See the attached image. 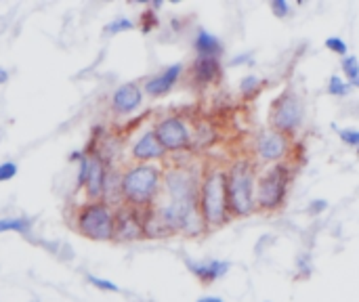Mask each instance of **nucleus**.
Listing matches in <instances>:
<instances>
[{
  "label": "nucleus",
  "mask_w": 359,
  "mask_h": 302,
  "mask_svg": "<svg viewBox=\"0 0 359 302\" xmlns=\"http://www.w3.org/2000/svg\"><path fill=\"white\" fill-rule=\"evenodd\" d=\"M292 141L290 137L265 128L261 132L255 135V143H252V160L257 164H280V162H290V153H292Z\"/></svg>",
  "instance_id": "obj_7"
},
{
  "label": "nucleus",
  "mask_w": 359,
  "mask_h": 302,
  "mask_svg": "<svg viewBox=\"0 0 359 302\" xmlns=\"http://www.w3.org/2000/svg\"><path fill=\"white\" fill-rule=\"evenodd\" d=\"M269 11L273 13V17L286 19V17L292 13V6H290L288 0H271V2H269Z\"/></svg>",
  "instance_id": "obj_27"
},
{
  "label": "nucleus",
  "mask_w": 359,
  "mask_h": 302,
  "mask_svg": "<svg viewBox=\"0 0 359 302\" xmlns=\"http://www.w3.org/2000/svg\"><path fill=\"white\" fill-rule=\"evenodd\" d=\"M183 69H185V67H183V63L166 65L162 71H158L156 76H151V78H147V80H145V84H143L145 92H147L149 97H154V99L168 95V92L175 88V84L179 82V78L183 76Z\"/></svg>",
  "instance_id": "obj_13"
},
{
  "label": "nucleus",
  "mask_w": 359,
  "mask_h": 302,
  "mask_svg": "<svg viewBox=\"0 0 359 302\" xmlns=\"http://www.w3.org/2000/svg\"><path fill=\"white\" fill-rule=\"evenodd\" d=\"M17 177V164L15 162H2L0 164V183L11 181Z\"/></svg>",
  "instance_id": "obj_30"
},
{
  "label": "nucleus",
  "mask_w": 359,
  "mask_h": 302,
  "mask_svg": "<svg viewBox=\"0 0 359 302\" xmlns=\"http://www.w3.org/2000/svg\"><path fill=\"white\" fill-rule=\"evenodd\" d=\"M265 302H269V301H265Z\"/></svg>",
  "instance_id": "obj_34"
},
{
  "label": "nucleus",
  "mask_w": 359,
  "mask_h": 302,
  "mask_svg": "<svg viewBox=\"0 0 359 302\" xmlns=\"http://www.w3.org/2000/svg\"><path fill=\"white\" fill-rule=\"evenodd\" d=\"M341 69H343V78L351 84V88H359V59L355 55H347L345 59H341Z\"/></svg>",
  "instance_id": "obj_21"
},
{
  "label": "nucleus",
  "mask_w": 359,
  "mask_h": 302,
  "mask_svg": "<svg viewBox=\"0 0 359 302\" xmlns=\"http://www.w3.org/2000/svg\"><path fill=\"white\" fill-rule=\"evenodd\" d=\"M32 227H34V219H29V217H4V219H0V233L29 235Z\"/></svg>",
  "instance_id": "obj_18"
},
{
  "label": "nucleus",
  "mask_w": 359,
  "mask_h": 302,
  "mask_svg": "<svg viewBox=\"0 0 359 302\" xmlns=\"http://www.w3.org/2000/svg\"><path fill=\"white\" fill-rule=\"evenodd\" d=\"M185 267L189 269V273L202 284V286H212L215 282L223 280L229 269L231 263L229 261H219V259H208V261H194V259H183Z\"/></svg>",
  "instance_id": "obj_12"
},
{
  "label": "nucleus",
  "mask_w": 359,
  "mask_h": 302,
  "mask_svg": "<svg viewBox=\"0 0 359 302\" xmlns=\"http://www.w3.org/2000/svg\"><path fill=\"white\" fill-rule=\"evenodd\" d=\"M297 269H299V280H309L311 273H313V259L309 252H301L297 256Z\"/></svg>",
  "instance_id": "obj_23"
},
{
  "label": "nucleus",
  "mask_w": 359,
  "mask_h": 302,
  "mask_svg": "<svg viewBox=\"0 0 359 302\" xmlns=\"http://www.w3.org/2000/svg\"><path fill=\"white\" fill-rule=\"evenodd\" d=\"M255 63V50H242L231 57L229 65L231 67H242V65H252Z\"/></svg>",
  "instance_id": "obj_28"
},
{
  "label": "nucleus",
  "mask_w": 359,
  "mask_h": 302,
  "mask_svg": "<svg viewBox=\"0 0 359 302\" xmlns=\"http://www.w3.org/2000/svg\"><path fill=\"white\" fill-rule=\"evenodd\" d=\"M133 27H135V21H130L128 17L120 15V17L111 19V21L103 27V32H105V36H116V34H122V32H130Z\"/></svg>",
  "instance_id": "obj_22"
},
{
  "label": "nucleus",
  "mask_w": 359,
  "mask_h": 302,
  "mask_svg": "<svg viewBox=\"0 0 359 302\" xmlns=\"http://www.w3.org/2000/svg\"><path fill=\"white\" fill-rule=\"evenodd\" d=\"M194 50H196V57H212V59H221L223 53H225V46H223V40L219 36H215L212 32L200 27L196 38H194Z\"/></svg>",
  "instance_id": "obj_17"
},
{
  "label": "nucleus",
  "mask_w": 359,
  "mask_h": 302,
  "mask_svg": "<svg viewBox=\"0 0 359 302\" xmlns=\"http://www.w3.org/2000/svg\"><path fill=\"white\" fill-rule=\"evenodd\" d=\"M86 282H88L93 288L101 290V292H109V294H120V292H122L120 286H116V284L109 282V280H101V277H97V275H86Z\"/></svg>",
  "instance_id": "obj_25"
},
{
  "label": "nucleus",
  "mask_w": 359,
  "mask_h": 302,
  "mask_svg": "<svg viewBox=\"0 0 359 302\" xmlns=\"http://www.w3.org/2000/svg\"><path fill=\"white\" fill-rule=\"evenodd\" d=\"M200 177L196 170L177 166L168 168L162 179V191L166 193V200L170 202H187L198 204V191H200Z\"/></svg>",
  "instance_id": "obj_8"
},
{
  "label": "nucleus",
  "mask_w": 359,
  "mask_h": 302,
  "mask_svg": "<svg viewBox=\"0 0 359 302\" xmlns=\"http://www.w3.org/2000/svg\"><path fill=\"white\" fill-rule=\"evenodd\" d=\"M191 82L200 88L212 86L217 82H221L223 78V65L221 59H212V57H196L191 63Z\"/></svg>",
  "instance_id": "obj_14"
},
{
  "label": "nucleus",
  "mask_w": 359,
  "mask_h": 302,
  "mask_svg": "<svg viewBox=\"0 0 359 302\" xmlns=\"http://www.w3.org/2000/svg\"><path fill=\"white\" fill-rule=\"evenodd\" d=\"M227 172V204L231 219H246L257 212V179L259 164L250 156L236 158Z\"/></svg>",
  "instance_id": "obj_2"
},
{
  "label": "nucleus",
  "mask_w": 359,
  "mask_h": 302,
  "mask_svg": "<svg viewBox=\"0 0 359 302\" xmlns=\"http://www.w3.org/2000/svg\"><path fill=\"white\" fill-rule=\"evenodd\" d=\"M143 101V90L139 84L135 82H126L122 86H118L111 95V109L120 116H128L133 114Z\"/></svg>",
  "instance_id": "obj_16"
},
{
  "label": "nucleus",
  "mask_w": 359,
  "mask_h": 302,
  "mask_svg": "<svg viewBox=\"0 0 359 302\" xmlns=\"http://www.w3.org/2000/svg\"><path fill=\"white\" fill-rule=\"evenodd\" d=\"M107 162L101 153L84 151L82 160L78 162V185L86 191L88 202L103 200V185L107 174Z\"/></svg>",
  "instance_id": "obj_10"
},
{
  "label": "nucleus",
  "mask_w": 359,
  "mask_h": 302,
  "mask_svg": "<svg viewBox=\"0 0 359 302\" xmlns=\"http://www.w3.org/2000/svg\"><path fill=\"white\" fill-rule=\"evenodd\" d=\"M326 92L330 95V97H339V99H345V97H349L351 92H353V88H351V84L341 76V74H332L330 78H328V84H326Z\"/></svg>",
  "instance_id": "obj_20"
},
{
  "label": "nucleus",
  "mask_w": 359,
  "mask_h": 302,
  "mask_svg": "<svg viewBox=\"0 0 359 302\" xmlns=\"http://www.w3.org/2000/svg\"><path fill=\"white\" fill-rule=\"evenodd\" d=\"M6 80H8V71L4 67H0V84H6Z\"/></svg>",
  "instance_id": "obj_32"
},
{
  "label": "nucleus",
  "mask_w": 359,
  "mask_h": 302,
  "mask_svg": "<svg viewBox=\"0 0 359 302\" xmlns=\"http://www.w3.org/2000/svg\"><path fill=\"white\" fill-rule=\"evenodd\" d=\"M198 210L208 231L221 229L231 221L227 204V172L221 164H208L200 177Z\"/></svg>",
  "instance_id": "obj_1"
},
{
  "label": "nucleus",
  "mask_w": 359,
  "mask_h": 302,
  "mask_svg": "<svg viewBox=\"0 0 359 302\" xmlns=\"http://www.w3.org/2000/svg\"><path fill=\"white\" fill-rule=\"evenodd\" d=\"M265 88V78L257 76V74H248L240 80V97L244 101H252L257 99Z\"/></svg>",
  "instance_id": "obj_19"
},
{
  "label": "nucleus",
  "mask_w": 359,
  "mask_h": 302,
  "mask_svg": "<svg viewBox=\"0 0 359 302\" xmlns=\"http://www.w3.org/2000/svg\"><path fill=\"white\" fill-rule=\"evenodd\" d=\"M130 156L133 160H137L139 164H151V162H158V160H164L166 158V149L160 145L158 137L154 130H145L130 147Z\"/></svg>",
  "instance_id": "obj_15"
},
{
  "label": "nucleus",
  "mask_w": 359,
  "mask_h": 302,
  "mask_svg": "<svg viewBox=\"0 0 359 302\" xmlns=\"http://www.w3.org/2000/svg\"><path fill=\"white\" fill-rule=\"evenodd\" d=\"M267 124L271 130H278L290 139L299 135L305 124V101L294 86L282 88V92H278V97L271 101Z\"/></svg>",
  "instance_id": "obj_5"
},
{
  "label": "nucleus",
  "mask_w": 359,
  "mask_h": 302,
  "mask_svg": "<svg viewBox=\"0 0 359 302\" xmlns=\"http://www.w3.org/2000/svg\"><path fill=\"white\" fill-rule=\"evenodd\" d=\"M294 181V168L290 162H280L259 170L257 179V212L276 214L288 204Z\"/></svg>",
  "instance_id": "obj_4"
},
{
  "label": "nucleus",
  "mask_w": 359,
  "mask_h": 302,
  "mask_svg": "<svg viewBox=\"0 0 359 302\" xmlns=\"http://www.w3.org/2000/svg\"><path fill=\"white\" fill-rule=\"evenodd\" d=\"M339 139H341L345 145H349V147L358 149L359 147V128H351V126L339 128Z\"/></svg>",
  "instance_id": "obj_26"
},
{
  "label": "nucleus",
  "mask_w": 359,
  "mask_h": 302,
  "mask_svg": "<svg viewBox=\"0 0 359 302\" xmlns=\"http://www.w3.org/2000/svg\"><path fill=\"white\" fill-rule=\"evenodd\" d=\"M324 46H326L330 53L339 55L341 59H345V57L349 55V44H347V40H343V38H339V36H330V38H326Z\"/></svg>",
  "instance_id": "obj_24"
},
{
  "label": "nucleus",
  "mask_w": 359,
  "mask_h": 302,
  "mask_svg": "<svg viewBox=\"0 0 359 302\" xmlns=\"http://www.w3.org/2000/svg\"><path fill=\"white\" fill-rule=\"evenodd\" d=\"M166 153H181L194 147V132L181 116H166L151 128Z\"/></svg>",
  "instance_id": "obj_9"
},
{
  "label": "nucleus",
  "mask_w": 359,
  "mask_h": 302,
  "mask_svg": "<svg viewBox=\"0 0 359 302\" xmlns=\"http://www.w3.org/2000/svg\"><path fill=\"white\" fill-rule=\"evenodd\" d=\"M358 156H359V147H358Z\"/></svg>",
  "instance_id": "obj_33"
},
{
  "label": "nucleus",
  "mask_w": 359,
  "mask_h": 302,
  "mask_svg": "<svg viewBox=\"0 0 359 302\" xmlns=\"http://www.w3.org/2000/svg\"><path fill=\"white\" fill-rule=\"evenodd\" d=\"M114 219H116V210L109 204H105L103 200L88 202V204H82L76 212V229L86 240L111 242L114 240Z\"/></svg>",
  "instance_id": "obj_6"
},
{
  "label": "nucleus",
  "mask_w": 359,
  "mask_h": 302,
  "mask_svg": "<svg viewBox=\"0 0 359 302\" xmlns=\"http://www.w3.org/2000/svg\"><path fill=\"white\" fill-rule=\"evenodd\" d=\"M145 238L143 233V212L130 206H120L114 219V240L111 242H135Z\"/></svg>",
  "instance_id": "obj_11"
},
{
  "label": "nucleus",
  "mask_w": 359,
  "mask_h": 302,
  "mask_svg": "<svg viewBox=\"0 0 359 302\" xmlns=\"http://www.w3.org/2000/svg\"><path fill=\"white\" fill-rule=\"evenodd\" d=\"M162 168L154 164H135L126 168L120 177L122 204L141 212L154 208L158 204V195L162 193Z\"/></svg>",
  "instance_id": "obj_3"
},
{
  "label": "nucleus",
  "mask_w": 359,
  "mask_h": 302,
  "mask_svg": "<svg viewBox=\"0 0 359 302\" xmlns=\"http://www.w3.org/2000/svg\"><path fill=\"white\" fill-rule=\"evenodd\" d=\"M328 208H330V202L324 200V198H318V200H311V202H309L307 212H309L311 217H322Z\"/></svg>",
  "instance_id": "obj_29"
},
{
  "label": "nucleus",
  "mask_w": 359,
  "mask_h": 302,
  "mask_svg": "<svg viewBox=\"0 0 359 302\" xmlns=\"http://www.w3.org/2000/svg\"><path fill=\"white\" fill-rule=\"evenodd\" d=\"M196 302H225V301H223L221 296H210V294H208V296H202V298H198Z\"/></svg>",
  "instance_id": "obj_31"
}]
</instances>
